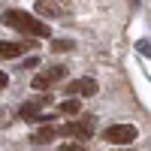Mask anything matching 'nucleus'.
Returning <instances> with one entry per match:
<instances>
[{
    "instance_id": "nucleus-1",
    "label": "nucleus",
    "mask_w": 151,
    "mask_h": 151,
    "mask_svg": "<svg viewBox=\"0 0 151 151\" xmlns=\"http://www.w3.org/2000/svg\"><path fill=\"white\" fill-rule=\"evenodd\" d=\"M3 24L6 27H15L18 33L30 36V40H45V36H52V27H48L42 18H36V15H30V12H24V9H6L3 12Z\"/></svg>"
},
{
    "instance_id": "nucleus-2",
    "label": "nucleus",
    "mask_w": 151,
    "mask_h": 151,
    "mask_svg": "<svg viewBox=\"0 0 151 151\" xmlns=\"http://www.w3.org/2000/svg\"><path fill=\"white\" fill-rule=\"evenodd\" d=\"M136 136H139V130H136L133 124H112V127L103 130V139L109 145H130Z\"/></svg>"
},
{
    "instance_id": "nucleus-3",
    "label": "nucleus",
    "mask_w": 151,
    "mask_h": 151,
    "mask_svg": "<svg viewBox=\"0 0 151 151\" xmlns=\"http://www.w3.org/2000/svg\"><path fill=\"white\" fill-rule=\"evenodd\" d=\"M94 130H97V124H94V118L91 115H85V118H79V121H70V124H64L58 133L60 136H76V139H91L94 136Z\"/></svg>"
},
{
    "instance_id": "nucleus-4",
    "label": "nucleus",
    "mask_w": 151,
    "mask_h": 151,
    "mask_svg": "<svg viewBox=\"0 0 151 151\" xmlns=\"http://www.w3.org/2000/svg\"><path fill=\"white\" fill-rule=\"evenodd\" d=\"M64 76H67L64 67H48L45 73H36L33 76L30 88H33V91H48V88H55L58 82H64Z\"/></svg>"
},
{
    "instance_id": "nucleus-5",
    "label": "nucleus",
    "mask_w": 151,
    "mask_h": 151,
    "mask_svg": "<svg viewBox=\"0 0 151 151\" xmlns=\"http://www.w3.org/2000/svg\"><path fill=\"white\" fill-rule=\"evenodd\" d=\"M48 103V97H36V100H27V103L18 106V118L21 121H36L42 115V106Z\"/></svg>"
},
{
    "instance_id": "nucleus-6",
    "label": "nucleus",
    "mask_w": 151,
    "mask_h": 151,
    "mask_svg": "<svg viewBox=\"0 0 151 151\" xmlns=\"http://www.w3.org/2000/svg\"><path fill=\"white\" fill-rule=\"evenodd\" d=\"M97 91H100V85L94 79H76V82L67 85V94L70 97H94Z\"/></svg>"
},
{
    "instance_id": "nucleus-7",
    "label": "nucleus",
    "mask_w": 151,
    "mask_h": 151,
    "mask_svg": "<svg viewBox=\"0 0 151 151\" xmlns=\"http://www.w3.org/2000/svg\"><path fill=\"white\" fill-rule=\"evenodd\" d=\"M27 48H36V45H33V40H30V42H0V58H3V60L21 58Z\"/></svg>"
},
{
    "instance_id": "nucleus-8",
    "label": "nucleus",
    "mask_w": 151,
    "mask_h": 151,
    "mask_svg": "<svg viewBox=\"0 0 151 151\" xmlns=\"http://www.w3.org/2000/svg\"><path fill=\"white\" fill-rule=\"evenodd\" d=\"M36 12L45 18H60V15H67V9L58 3V0H36Z\"/></svg>"
},
{
    "instance_id": "nucleus-9",
    "label": "nucleus",
    "mask_w": 151,
    "mask_h": 151,
    "mask_svg": "<svg viewBox=\"0 0 151 151\" xmlns=\"http://www.w3.org/2000/svg\"><path fill=\"white\" fill-rule=\"evenodd\" d=\"M55 136H58V130L52 127V124H42L40 130H33V136H30V142H33V145H48V142L55 139Z\"/></svg>"
},
{
    "instance_id": "nucleus-10",
    "label": "nucleus",
    "mask_w": 151,
    "mask_h": 151,
    "mask_svg": "<svg viewBox=\"0 0 151 151\" xmlns=\"http://www.w3.org/2000/svg\"><path fill=\"white\" fill-rule=\"evenodd\" d=\"M79 112H82V100L79 97H70V100H64L58 106V115H79Z\"/></svg>"
},
{
    "instance_id": "nucleus-11",
    "label": "nucleus",
    "mask_w": 151,
    "mask_h": 151,
    "mask_svg": "<svg viewBox=\"0 0 151 151\" xmlns=\"http://www.w3.org/2000/svg\"><path fill=\"white\" fill-rule=\"evenodd\" d=\"M70 48H73V40H55L52 42V52H58V55L60 52H70Z\"/></svg>"
},
{
    "instance_id": "nucleus-12",
    "label": "nucleus",
    "mask_w": 151,
    "mask_h": 151,
    "mask_svg": "<svg viewBox=\"0 0 151 151\" xmlns=\"http://www.w3.org/2000/svg\"><path fill=\"white\" fill-rule=\"evenodd\" d=\"M60 151H88L85 142H73V145H60Z\"/></svg>"
},
{
    "instance_id": "nucleus-13",
    "label": "nucleus",
    "mask_w": 151,
    "mask_h": 151,
    "mask_svg": "<svg viewBox=\"0 0 151 151\" xmlns=\"http://www.w3.org/2000/svg\"><path fill=\"white\" fill-rule=\"evenodd\" d=\"M6 85H9V76H6L3 70H0V91H3V88H6Z\"/></svg>"
},
{
    "instance_id": "nucleus-14",
    "label": "nucleus",
    "mask_w": 151,
    "mask_h": 151,
    "mask_svg": "<svg viewBox=\"0 0 151 151\" xmlns=\"http://www.w3.org/2000/svg\"><path fill=\"white\" fill-rule=\"evenodd\" d=\"M115 151H136V148H115Z\"/></svg>"
}]
</instances>
